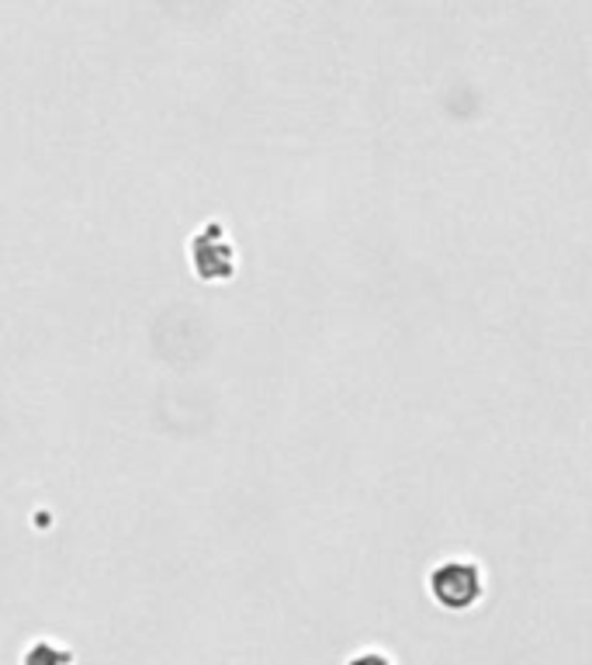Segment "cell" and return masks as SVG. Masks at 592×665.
Instances as JSON below:
<instances>
[{
	"instance_id": "cell-1",
	"label": "cell",
	"mask_w": 592,
	"mask_h": 665,
	"mask_svg": "<svg viewBox=\"0 0 592 665\" xmlns=\"http://www.w3.org/2000/svg\"><path fill=\"white\" fill-rule=\"evenodd\" d=\"M191 271L209 285L212 281H233L236 246L229 243L222 222H204V229L191 240Z\"/></svg>"
},
{
	"instance_id": "cell-2",
	"label": "cell",
	"mask_w": 592,
	"mask_h": 665,
	"mask_svg": "<svg viewBox=\"0 0 592 665\" xmlns=\"http://www.w3.org/2000/svg\"><path fill=\"white\" fill-rule=\"evenodd\" d=\"M433 593L444 606H472L482 597V579L475 566H461V561H451V566L433 572Z\"/></svg>"
},
{
	"instance_id": "cell-3",
	"label": "cell",
	"mask_w": 592,
	"mask_h": 665,
	"mask_svg": "<svg viewBox=\"0 0 592 665\" xmlns=\"http://www.w3.org/2000/svg\"><path fill=\"white\" fill-rule=\"evenodd\" d=\"M21 665H73V652L56 645L53 637H39V642L24 652Z\"/></svg>"
},
{
	"instance_id": "cell-4",
	"label": "cell",
	"mask_w": 592,
	"mask_h": 665,
	"mask_svg": "<svg viewBox=\"0 0 592 665\" xmlns=\"http://www.w3.org/2000/svg\"><path fill=\"white\" fill-rule=\"evenodd\" d=\"M350 665H389V662H384L381 655H357Z\"/></svg>"
}]
</instances>
